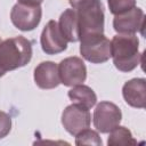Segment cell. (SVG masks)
<instances>
[{"label":"cell","instance_id":"cell-19","mask_svg":"<svg viewBox=\"0 0 146 146\" xmlns=\"http://www.w3.org/2000/svg\"><path fill=\"white\" fill-rule=\"evenodd\" d=\"M19 3L27 5V6H40L43 0H17Z\"/></svg>","mask_w":146,"mask_h":146},{"label":"cell","instance_id":"cell-1","mask_svg":"<svg viewBox=\"0 0 146 146\" xmlns=\"http://www.w3.org/2000/svg\"><path fill=\"white\" fill-rule=\"evenodd\" d=\"M111 57L114 66L121 72H131L141 60L139 40L135 34H117L111 41Z\"/></svg>","mask_w":146,"mask_h":146},{"label":"cell","instance_id":"cell-11","mask_svg":"<svg viewBox=\"0 0 146 146\" xmlns=\"http://www.w3.org/2000/svg\"><path fill=\"white\" fill-rule=\"evenodd\" d=\"M122 96L131 107L144 108L146 105V80L135 78L127 81L122 88Z\"/></svg>","mask_w":146,"mask_h":146},{"label":"cell","instance_id":"cell-12","mask_svg":"<svg viewBox=\"0 0 146 146\" xmlns=\"http://www.w3.org/2000/svg\"><path fill=\"white\" fill-rule=\"evenodd\" d=\"M34 82L41 89H54L60 83L58 66L54 62H42L34 68Z\"/></svg>","mask_w":146,"mask_h":146},{"label":"cell","instance_id":"cell-15","mask_svg":"<svg viewBox=\"0 0 146 146\" xmlns=\"http://www.w3.org/2000/svg\"><path fill=\"white\" fill-rule=\"evenodd\" d=\"M107 144L111 146L114 145H136L137 140L132 137L131 131L125 127H115L110 131Z\"/></svg>","mask_w":146,"mask_h":146},{"label":"cell","instance_id":"cell-4","mask_svg":"<svg viewBox=\"0 0 146 146\" xmlns=\"http://www.w3.org/2000/svg\"><path fill=\"white\" fill-rule=\"evenodd\" d=\"M80 41V54L86 60L102 64L111 58V41L103 33L84 35Z\"/></svg>","mask_w":146,"mask_h":146},{"label":"cell","instance_id":"cell-2","mask_svg":"<svg viewBox=\"0 0 146 146\" xmlns=\"http://www.w3.org/2000/svg\"><path fill=\"white\" fill-rule=\"evenodd\" d=\"M76 14L80 38L104 32V7L100 0H68Z\"/></svg>","mask_w":146,"mask_h":146},{"label":"cell","instance_id":"cell-10","mask_svg":"<svg viewBox=\"0 0 146 146\" xmlns=\"http://www.w3.org/2000/svg\"><path fill=\"white\" fill-rule=\"evenodd\" d=\"M145 14L141 8L133 7L132 9L115 15L113 19V29L119 34H135L137 32L143 33Z\"/></svg>","mask_w":146,"mask_h":146},{"label":"cell","instance_id":"cell-7","mask_svg":"<svg viewBox=\"0 0 146 146\" xmlns=\"http://www.w3.org/2000/svg\"><path fill=\"white\" fill-rule=\"evenodd\" d=\"M42 17V9L40 6H27L17 2L11 11L10 19L14 26L21 31H32L34 30Z\"/></svg>","mask_w":146,"mask_h":146},{"label":"cell","instance_id":"cell-8","mask_svg":"<svg viewBox=\"0 0 146 146\" xmlns=\"http://www.w3.org/2000/svg\"><path fill=\"white\" fill-rule=\"evenodd\" d=\"M60 83L66 87L81 84L87 79V67L84 62L79 57H67L58 65Z\"/></svg>","mask_w":146,"mask_h":146},{"label":"cell","instance_id":"cell-6","mask_svg":"<svg viewBox=\"0 0 146 146\" xmlns=\"http://www.w3.org/2000/svg\"><path fill=\"white\" fill-rule=\"evenodd\" d=\"M121 120V110L111 102H100L97 104L92 115L94 125L102 133H108L120 124Z\"/></svg>","mask_w":146,"mask_h":146},{"label":"cell","instance_id":"cell-20","mask_svg":"<svg viewBox=\"0 0 146 146\" xmlns=\"http://www.w3.org/2000/svg\"><path fill=\"white\" fill-rule=\"evenodd\" d=\"M5 74H6V73H5V72H3V71H2L1 68H0V78H1V76H3Z\"/></svg>","mask_w":146,"mask_h":146},{"label":"cell","instance_id":"cell-16","mask_svg":"<svg viewBox=\"0 0 146 146\" xmlns=\"http://www.w3.org/2000/svg\"><path fill=\"white\" fill-rule=\"evenodd\" d=\"M75 144L76 145H96L102 146V139L99 135L90 129H84L75 136Z\"/></svg>","mask_w":146,"mask_h":146},{"label":"cell","instance_id":"cell-3","mask_svg":"<svg viewBox=\"0 0 146 146\" xmlns=\"http://www.w3.org/2000/svg\"><path fill=\"white\" fill-rule=\"evenodd\" d=\"M32 58V42L22 36L9 38L0 42V68L6 73L23 67Z\"/></svg>","mask_w":146,"mask_h":146},{"label":"cell","instance_id":"cell-9","mask_svg":"<svg viewBox=\"0 0 146 146\" xmlns=\"http://www.w3.org/2000/svg\"><path fill=\"white\" fill-rule=\"evenodd\" d=\"M40 43L47 55H56L66 50L67 40L62 34L56 21H49L46 24L40 36Z\"/></svg>","mask_w":146,"mask_h":146},{"label":"cell","instance_id":"cell-14","mask_svg":"<svg viewBox=\"0 0 146 146\" xmlns=\"http://www.w3.org/2000/svg\"><path fill=\"white\" fill-rule=\"evenodd\" d=\"M68 98L76 104H80L87 108H91L97 103V96L95 91L84 84H76L67 92Z\"/></svg>","mask_w":146,"mask_h":146},{"label":"cell","instance_id":"cell-18","mask_svg":"<svg viewBox=\"0 0 146 146\" xmlns=\"http://www.w3.org/2000/svg\"><path fill=\"white\" fill-rule=\"evenodd\" d=\"M11 129V117L6 112L0 111V139L6 137Z\"/></svg>","mask_w":146,"mask_h":146},{"label":"cell","instance_id":"cell-5","mask_svg":"<svg viewBox=\"0 0 146 146\" xmlns=\"http://www.w3.org/2000/svg\"><path fill=\"white\" fill-rule=\"evenodd\" d=\"M91 123L89 108L73 103L68 105L62 113V124L64 129L72 136H76L84 129H88Z\"/></svg>","mask_w":146,"mask_h":146},{"label":"cell","instance_id":"cell-13","mask_svg":"<svg viewBox=\"0 0 146 146\" xmlns=\"http://www.w3.org/2000/svg\"><path fill=\"white\" fill-rule=\"evenodd\" d=\"M59 30L64 38L70 42H76L80 40V31L79 23L76 18L75 10L73 8H68L62 13L58 22Z\"/></svg>","mask_w":146,"mask_h":146},{"label":"cell","instance_id":"cell-17","mask_svg":"<svg viewBox=\"0 0 146 146\" xmlns=\"http://www.w3.org/2000/svg\"><path fill=\"white\" fill-rule=\"evenodd\" d=\"M110 11L115 16L136 7V0H107Z\"/></svg>","mask_w":146,"mask_h":146}]
</instances>
